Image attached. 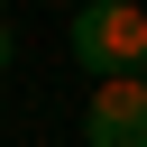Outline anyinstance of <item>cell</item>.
I'll use <instances>...</instances> for the list:
<instances>
[{
  "label": "cell",
  "mask_w": 147,
  "mask_h": 147,
  "mask_svg": "<svg viewBox=\"0 0 147 147\" xmlns=\"http://www.w3.org/2000/svg\"><path fill=\"white\" fill-rule=\"evenodd\" d=\"M74 64L101 74V83L147 74V9H129V0H92V9L74 18Z\"/></svg>",
  "instance_id": "obj_1"
},
{
  "label": "cell",
  "mask_w": 147,
  "mask_h": 147,
  "mask_svg": "<svg viewBox=\"0 0 147 147\" xmlns=\"http://www.w3.org/2000/svg\"><path fill=\"white\" fill-rule=\"evenodd\" d=\"M83 147H147V74L92 83V101H83Z\"/></svg>",
  "instance_id": "obj_2"
},
{
  "label": "cell",
  "mask_w": 147,
  "mask_h": 147,
  "mask_svg": "<svg viewBox=\"0 0 147 147\" xmlns=\"http://www.w3.org/2000/svg\"><path fill=\"white\" fill-rule=\"evenodd\" d=\"M9 55H18V37H9V18H0V74H9Z\"/></svg>",
  "instance_id": "obj_3"
}]
</instances>
